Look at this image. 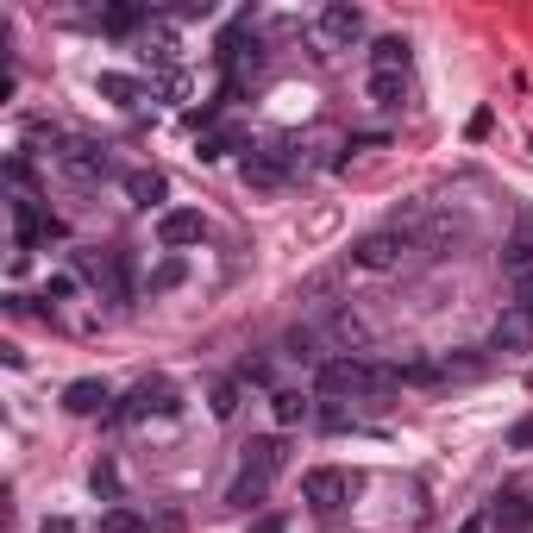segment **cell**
Here are the masks:
<instances>
[{
    "label": "cell",
    "mask_w": 533,
    "mask_h": 533,
    "mask_svg": "<svg viewBox=\"0 0 533 533\" xmlns=\"http://www.w3.org/2000/svg\"><path fill=\"white\" fill-rule=\"evenodd\" d=\"M389 389H402L396 383V364H370L358 352L320 364V396H327V402H383Z\"/></svg>",
    "instance_id": "obj_1"
},
{
    "label": "cell",
    "mask_w": 533,
    "mask_h": 533,
    "mask_svg": "<svg viewBox=\"0 0 533 533\" xmlns=\"http://www.w3.org/2000/svg\"><path fill=\"white\" fill-rule=\"evenodd\" d=\"M283 465H289V439L283 433H258L245 446L239 477L226 483V508H258L270 496V483H276V471H283Z\"/></svg>",
    "instance_id": "obj_2"
},
{
    "label": "cell",
    "mask_w": 533,
    "mask_h": 533,
    "mask_svg": "<svg viewBox=\"0 0 533 533\" xmlns=\"http://www.w3.org/2000/svg\"><path fill=\"white\" fill-rule=\"evenodd\" d=\"M51 239H63V214L38 207V195H13V258H26Z\"/></svg>",
    "instance_id": "obj_3"
},
{
    "label": "cell",
    "mask_w": 533,
    "mask_h": 533,
    "mask_svg": "<svg viewBox=\"0 0 533 533\" xmlns=\"http://www.w3.org/2000/svg\"><path fill=\"white\" fill-rule=\"evenodd\" d=\"M57 170H63L69 182H82V189H95V182L113 176V145H101V138H63Z\"/></svg>",
    "instance_id": "obj_4"
},
{
    "label": "cell",
    "mask_w": 533,
    "mask_h": 533,
    "mask_svg": "<svg viewBox=\"0 0 533 533\" xmlns=\"http://www.w3.org/2000/svg\"><path fill=\"white\" fill-rule=\"evenodd\" d=\"M151 414H164V421H170V414H182V396H176V383H170V377H145L120 408L107 414V421L132 427V421H151Z\"/></svg>",
    "instance_id": "obj_5"
},
{
    "label": "cell",
    "mask_w": 533,
    "mask_h": 533,
    "mask_svg": "<svg viewBox=\"0 0 533 533\" xmlns=\"http://www.w3.org/2000/svg\"><path fill=\"white\" fill-rule=\"evenodd\" d=\"M352 490H358V483L345 471H333V465H314L308 477H301V502H308L314 515H339V508L352 502Z\"/></svg>",
    "instance_id": "obj_6"
},
{
    "label": "cell",
    "mask_w": 533,
    "mask_h": 533,
    "mask_svg": "<svg viewBox=\"0 0 533 533\" xmlns=\"http://www.w3.org/2000/svg\"><path fill=\"white\" fill-rule=\"evenodd\" d=\"M314 32H320L327 51H352V44L364 38V7H352V0H333V7H320Z\"/></svg>",
    "instance_id": "obj_7"
},
{
    "label": "cell",
    "mask_w": 533,
    "mask_h": 533,
    "mask_svg": "<svg viewBox=\"0 0 533 533\" xmlns=\"http://www.w3.org/2000/svg\"><path fill=\"white\" fill-rule=\"evenodd\" d=\"M402 258H408V233H402V226H389V233H364L352 245V264L358 270H396Z\"/></svg>",
    "instance_id": "obj_8"
},
{
    "label": "cell",
    "mask_w": 533,
    "mask_h": 533,
    "mask_svg": "<svg viewBox=\"0 0 533 533\" xmlns=\"http://www.w3.org/2000/svg\"><path fill=\"white\" fill-rule=\"evenodd\" d=\"M295 170H289V157H283V145H251L245 151V189H283Z\"/></svg>",
    "instance_id": "obj_9"
},
{
    "label": "cell",
    "mask_w": 533,
    "mask_h": 533,
    "mask_svg": "<svg viewBox=\"0 0 533 533\" xmlns=\"http://www.w3.org/2000/svg\"><path fill=\"white\" fill-rule=\"evenodd\" d=\"M201 239H207V220H201V207H170V214L157 220V245H164L170 258H176L182 245H201Z\"/></svg>",
    "instance_id": "obj_10"
},
{
    "label": "cell",
    "mask_w": 533,
    "mask_h": 533,
    "mask_svg": "<svg viewBox=\"0 0 533 533\" xmlns=\"http://www.w3.org/2000/svg\"><path fill=\"white\" fill-rule=\"evenodd\" d=\"M533 345V314H521V308H502L496 314V327H490V352H502V358H521Z\"/></svg>",
    "instance_id": "obj_11"
},
{
    "label": "cell",
    "mask_w": 533,
    "mask_h": 533,
    "mask_svg": "<svg viewBox=\"0 0 533 533\" xmlns=\"http://www.w3.org/2000/svg\"><path fill=\"white\" fill-rule=\"evenodd\" d=\"M483 515H490V533H527L533 527V496L527 490H502Z\"/></svg>",
    "instance_id": "obj_12"
},
{
    "label": "cell",
    "mask_w": 533,
    "mask_h": 533,
    "mask_svg": "<svg viewBox=\"0 0 533 533\" xmlns=\"http://www.w3.org/2000/svg\"><path fill=\"white\" fill-rule=\"evenodd\" d=\"M364 95H370V107H377V113H396L408 101V69H370Z\"/></svg>",
    "instance_id": "obj_13"
},
{
    "label": "cell",
    "mask_w": 533,
    "mask_h": 533,
    "mask_svg": "<svg viewBox=\"0 0 533 533\" xmlns=\"http://www.w3.org/2000/svg\"><path fill=\"white\" fill-rule=\"evenodd\" d=\"M107 402H113V389H107L101 377H76V383L63 389V408H69V414H113Z\"/></svg>",
    "instance_id": "obj_14"
},
{
    "label": "cell",
    "mask_w": 533,
    "mask_h": 533,
    "mask_svg": "<svg viewBox=\"0 0 533 533\" xmlns=\"http://www.w3.org/2000/svg\"><path fill=\"white\" fill-rule=\"evenodd\" d=\"M95 95L113 101V107H138V101H145V82H138V76H120V69H101V76H95Z\"/></svg>",
    "instance_id": "obj_15"
},
{
    "label": "cell",
    "mask_w": 533,
    "mask_h": 533,
    "mask_svg": "<svg viewBox=\"0 0 533 533\" xmlns=\"http://www.w3.org/2000/svg\"><path fill=\"white\" fill-rule=\"evenodd\" d=\"M164 195H170L164 170H126V201H132V207H157Z\"/></svg>",
    "instance_id": "obj_16"
},
{
    "label": "cell",
    "mask_w": 533,
    "mask_h": 533,
    "mask_svg": "<svg viewBox=\"0 0 533 533\" xmlns=\"http://www.w3.org/2000/svg\"><path fill=\"white\" fill-rule=\"evenodd\" d=\"M270 414H276V427H301V421H314V402L301 396V389H276Z\"/></svg>",
    "instance_id": "obj_17"
},
{
    "label": "cell",
    "mask_w": 533,
    "mask_h": 533,
    "mask_svg": "<svg viewBox=\"0 0 533 533\" xmlns=\"http://www.w3.org/2000/svg\"><path fill=\"white\" fill-rule=\"evenodd\" d=\"M502 270H508V283H515V276H533V226H521V233L502 245Z\"/></svg>",
    "instance_id": "obj_18"
},
{
    "label": "cell",
    "mask_w": 533,
    "mask_h": 533,
    "mask_svg": "<svg viewBox=\"0 0 533 533\" xmlns=\"http://www.w3.org/2000/svg\"><path fill=\"white\" fill-rule=\"evenodd\" d=\"M138 57H145V63H164V76H170V63H176V38L170 32H138Z\"/></svg>",
    "instance_id": "obj_19"
},
{
    "label": "cell",
    "mask_w": 533,
    "mask_h": 533,
    "mask_svg": "<svg viewBox=\"0 0 533 533\" xmlns=\"http://www.w3.org/2000/svg\"><path fill=\"white\" fill-rule=\"evenodd\" d=\"M370 69H408V38H377L370 44Z\"/></svg>",
    "instance_id": "obj_20"
},
{
    "label": "cell",
    "mask_w": 533,
    "mask_h": 533,
    "mask_svg": "<svg viewBox=\"0 0 533 533\" xmlns=\"http://www.w3.org/2000/svg\"><path fill=\"white\" fill-rule=\"evenodd\" d=\"M101 533H151V521L132 515V508L120 502V508H107V515H101Z\"/></svg>",
    "instance_id": "obj_21"
},
{
    "label": "cell",
    "mask_w": 533,
    "mask_h": 533,
    "mask_svg": "<svg viewBox=\"0 0 533 533\" xmlns=\"http://www.w3.org/2000/svg\"><path fill=\"white\" fill-rule=\"evenodd\" d=\"M207 408H214V421H233L239 414V383H214L207 389Z\"/></svg>",
    "instance_id": "obj_22"
},
{
    "label": "cell",
    "mask_w": 533,
    "mask_h": 533,
    "mask_svg": "<svg viewBox=\"0 0 533 533\" xmlns=\"http://www.w3.org/2000/svg\"><path fill=\"white\" fill-rule=\"evenodd\" d=\"M88 483H95V496H101V502H113V508H120V471H113L107 458H101L95 471H88Z\"/></svg>",
    "instance_id": "obj_23"
},
{
    "label": "cell",
    "mask_w": 533,
    "mask_h": 533,
    "mask_svg": "<svg viewBox=\"0 0 533 533\" xmlns=\"http://www.w3.org/2000/svg\"><path fill=\"white\" fill-rule=\"evenodd\" d=\"M182 276H189V270H182V258H164V264L151 270V295H164V289H176Z\"/></svg>",
    "instance_id": "obj_24"
},
{
    "label": "cell",
    "mask_w": 533,
    "mask_h": 533,
    "mask_svg": "<svg viewBox=\"0 0 533 533\" xmlns=\"http://www.w3.org/2000/svg\"><path fill=\"white\" fill-rule=\"evenodd\" d=\"M76 295V270H51V283H44V301H63Z\"/></svg>",
    "instance_id": "obj_25"
},
{
    "label": "cell",
    "mask_w": 533,
    "mask_h": 533,
    "mask_svg": "<svg viewBox=\"0 0 533 533\" xmlns=\"http://www.w3.org/2000/svg\"><path fill=\"white\" fill-rule=\"evenodd\" d=\"M233 145H239L233 132H207V138H201V157H207V164H214V157H226Z\"/></svg>",
    "instance_id": "obj_26"
},
{
    "label": "cell",
    "mask_w": 533,
    "mask_h": 533,
    "mask_svg": "<svg viewBox=\"0 0 533 533\" xmlns=\"http://www.w3.org/2000/svg\"><path fill=\"white\" fill-rule=\"evenodd\" d=\"M508 452H533V414H527V421H515V427H508Z\"/></svg>",
    "instance_id": "obj_27"
},
{
    "label": "cell",
    "mask_w": 533,
    "mask_h": 533,
    "mask_svg": "<svg viewBox=\"0 0 533 533\" xmlns=\"http://www.w3.org/2000/svg\"><path fill=\"white\" fill-rule=\"evenodd\" d=\"M239 383H258V389H264V383H270V364H264V358H245V364H239Z\"/></svg>",
    "instance_id": "obj_28"
},
{
    "label": "cell",
    "mask_w": 533,
    "mask_h": 533,
    "mask_svg": "<svg viewBox=\"0 0 533 533\" xmlns=\"http://www.w3.org/2000/svg\"><path fill=\"white\" fill-rule=\"evenodd\" d=\"M515 308L533 314V276H515Z\"/></svg>",
    "instance_id": "obj_29"
},
{
    "label": "cell",
    "mask_w": 533,
    "mask_h": 533,
    "mask_svg": "<svg viewBox=\"0 0 533 533\" xmlns=\"http://www.w3.org/2000/svg\"><path fill=\"white\" fill-rule=\"evenodd\" d=\"M251 533H289V515H258V521H251Z\"/></svg>",
    "instance_id": "obj_30"
},
{
    "label": "cell",
    "mask_w": 533,
    "mask_h": 533,
    "mask_svg": "<svg viewBox=\"0 0 533 533\" xmlns=\"http://www.w3.org/2000/svg\"><path fill=\"white\" fill-rule=\"evenodd\" d=\"M490 126H496V120H490V107H483V113H471V126H465V132H471V138H490Z\"/></svg>",
    "instance_id": "obj_31"
},
{
    "label": "cell",
    "mask_w": 533,
    "mask_h": 533,
    "mask_svg": "<svg viewBox=\"0 0 533 533\" xmlns=\"http://www.w3.org/2000/svg\"><path fill=\"white\" fill-rule=\"evenodd\" d=\"M38 533H76V521H69V515H51V521H44Z\"/></svg>",
    "instance_id": "obj_32"
},
{
    "label": "cell",
    "mask_w": 533,
    "mask_h": 533,
    "mask_svg": "<svg viewBox=\"0 0 533 533\" xmlns=\"http://www.w3.org/2000/svg\"><path fill=\"white\" fill-rule=\"evenodd\" d=\"M458 533H490V515H471V521L458 527Z\"/></svg>",
    "instance_id": "obj_33"
}]
</instances>
